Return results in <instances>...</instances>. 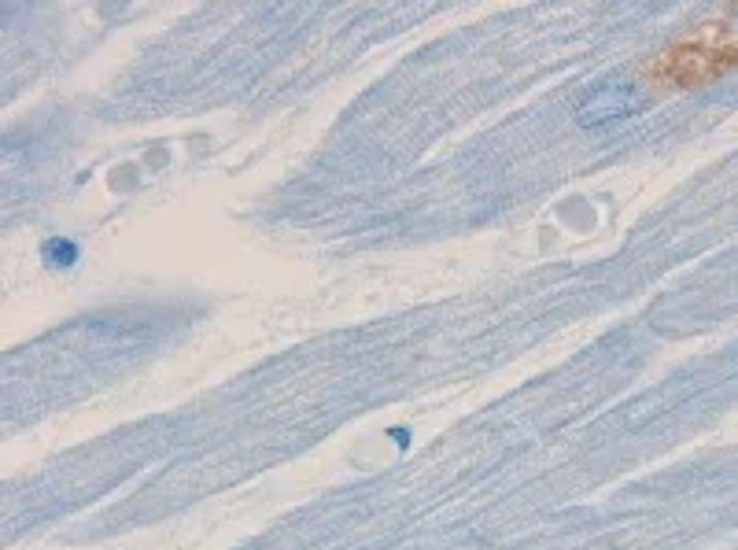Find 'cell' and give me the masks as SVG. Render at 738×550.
Listing matches in <instances>:
<instances>
[{
  "instance_id": "6da1fadb",
  "label": "cell",
  "mask_w": 738,
  "mask_h": 550,
  "mask_svg": "<svg viewBox=\"0 0 738 550\" xmlns=\"http://www.w3.org/2000/svg\"><path fill=\"white\" fill-rule=\"evenodd\" d=\"M738 71V37L720 23H702L680 42L657 48L639 67L643 85L654 93H694Z\"/></svg>"
}]
</instances>
